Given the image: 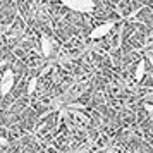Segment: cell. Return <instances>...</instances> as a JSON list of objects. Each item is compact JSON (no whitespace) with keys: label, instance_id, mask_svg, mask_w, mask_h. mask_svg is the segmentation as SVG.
<instances>
[{"label":"cell","instance_id":"6da1fadb","mask_svg":"<svg viewBox=\"0 0 153 153\" xmlns=\"http://www.w3.org/2000/svg\"><path fill=\"white\" fill-rule=\"evenodd\" d=\"M64 5L74 12H81V14H88L95 9V2L93 0H64Z\"/></svg>","mask_w":153,"mask_h":153},{"label":"cell","instance_id":"7a4b0ae2","mask_svg":"<svg viewBox=\"0 0 153 153\" xmlns=\"http://www.w3.org/2000/svg\"><path fill=\"white\" fill-rule=\"evenodd\" d=\"M14 81H16V76L12 69H7L2 74V79H0V95H9L14 88Z\"/></svg>","mask_w":153,"mask_h":153},{"label":"cell","instance_id":"3957f363","mask_svg":"<svg viewBox=\"0 0 153 153\" xmlns=\"http://www.w3.org/2000/svg\"><path fill=\"white\" fill-rule=\"evenodd\" d=\"M114 24H115L114 21L103 22V24H98L97 28H95V29L90 33V38H91V40H100V38L107 36L108 33H110V29L114 28Z\"/></svg>","mask_w":153,"mask_h":153},{"label":"cell","instance_id":"277c9868","mask_svg":"<svg viewBox=\"0 0 153 153\" xmlns=\"http://www.w3.org/2000/svg\"><path fill=\"white\" fill-rule=\"evenodd\" d=\"M55 50V40H52L48 36H43L42 38V53L43 55H52Z\"/></svg>","mask_w":153,"mask_h":153},{"label":"cell","instance_id":"5b68a950","mask_svg":"<svg viewBox=\"0 0 153 153\" xmlns=\"http://www.w3.org/2000/svg\"><path fill=\"white\" fill-rule=\"evenodd\" d=\"M146 64L145 60H139L138 65H136V71H134V77H136V81H143V77H145V72H146Z\"/></svg>","mask_w":153,"mask_h":153},{"label":"cell","instance_id":"8992f818","mask_svg":"<svg viewBox=\"0 0 153 153\" xmlns=\"http://www.w3.org/2000/svg\"><path fill=\"white\" fill-rule=\"evenodd\" d=\"M36 86H38V79H36V77H31V79H29V84H28V95H33V93H35Z\"/></svg>","mask_w":153,"mask_h":153},{"label":"cell","instance_id":"52a82bcc","mask_svg":"<svg viewBox=\"0 0 153 153\" xmlns=\"http://www.w3.org/2000/svg\"><path fill=\"white\" fill-rule=\"evenodd\" d=\"M145 110L150 114V115H153V105H150V103H145Z\"/></svg>","mask_w":153,"mask_h":153},{"label":"cell","instance_id":"ba28073f","mask_svg":"<svg viewBox=\"0 0 153 153\" xmlns=\"http://www.w3.org/2000/svg\"><path fill=\"white\" fill-rule=\"evenodd\" d=\"M0 145H4V146H7L9 145V141L5 138H4V136H0Z\"/></svg>","mask_w":153,"mask_h":153}]
</instances>
